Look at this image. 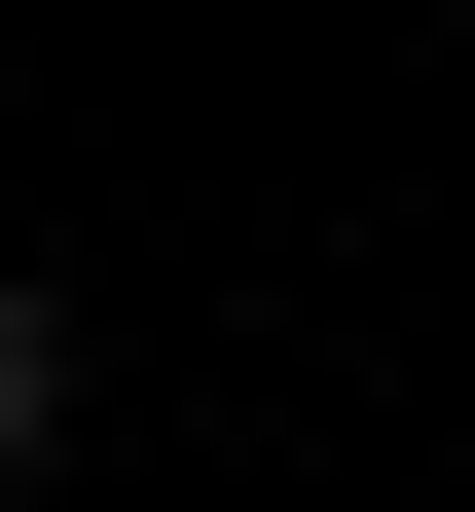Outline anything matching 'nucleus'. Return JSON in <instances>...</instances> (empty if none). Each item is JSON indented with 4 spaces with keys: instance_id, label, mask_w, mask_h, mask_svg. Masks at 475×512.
<instances>
[{
    "instance_id": "1",
    "label": "nucleus",
    "mask_w": 475,
    "mask_h": 512,
    "mask_svg": "<svg viewBox=\"0 0 475 512\" xmlns=\"http://www.w3.org/2000/svg\"><path fill=\"white\" fill-rule=\"evenodd\" d=\"M0 476H74V330H37V293H0Z\"/></svg>"
}]
</instances>
